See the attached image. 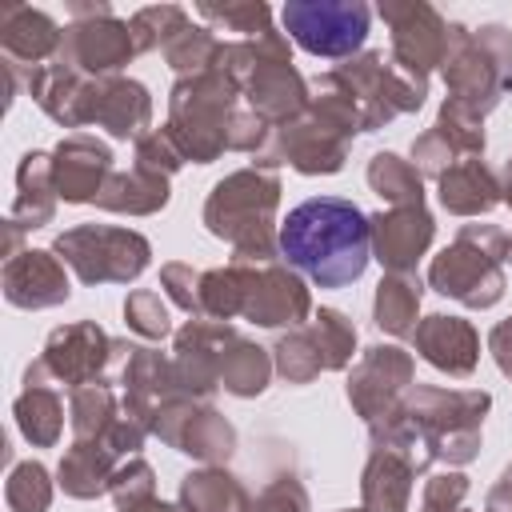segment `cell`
Instances as JSON below:
<instances>
[{"label": "cell", "mask_w": 512, "mask_h": 512, "mask_svg": "<svg viewBox=\"0 0 512 512\" xmlns=\"http://www.w3.org/2000/svg\"><path fill=\"white\" fill-rule=\"evenodd\" d=\"M240 264V260H236ZM244 268V300L240 316L260 328H300L312 316V296L296 268L272 264H240Z\"/></svg>", "instance_id": "2e32d148"}, {"label": "cell", "mask_w": 512, "mask_h": 512, "mask_svg": "<svg viewBox=\"0 0 512 512\" xmlns=\"http://www.w3.org/2000/svg\"><path fill=\"white\" fill-rule=\"evenodd\" d=\"M72 20L64 24L56 60L84 76H120V68L140 56L128 20L112 12V4H68Z\"/></svg>", "instance_id": "7c38bea8"}, {"label": "cell", "mask_w": 512, "mask_h": 512, "mask_svg": "<svg viewBox=\"0 0 512 512\" xmlns=\"http://www.w3.org/2000/svg\"><path fill=\"white\" fill-rule=\"evenodd\" d=\"M124 324H128L140 340H164V336L172 332V316H168L164 296L152 292V288L128 292V300H124Z\"/></svg>", "instance_id": "f6af8a7d"}, {"label": "cell", "mask_w": 512, "mask_h": 512, "mask_svg": "<svg viewBox=\"0 0 512 512\" xmlns=\"http://www.w3.org/2000/svg\"><path fill=\"white\" fill-rule=\"evenodd\" d=\"M492 408L484 388H432L412 384L396 412L368 424L372 444L396 448L412 460L416 472L440 464H468L480 452V424Z\"/></svg>", "instance_id": "6da1fadb"}, {"label": "cell", "mask_w": 512, "mask_h": 512, "mask_svg": "<svg viewBox=\"0 0 512 512\" xmlns=\"http://www.w3.org/2000/svg\"><path fill=\"white\" fill-rule=\"evenodd\" d=\"M376 16L392 28V60L404 72L428 80V72L444 64V56H448V20L432 4H424V0H380Z\"/></svg>", "instance_id": "5bb4252c"}, {"label": "cell", "mask_w": 512, "mask_h": 512, "mask_svg": "<svg viewBox=\"0 0 512 512\" xmlns=\"http://www.w3.org/2000/svg\"><path fill=\"white\" fill-rule=\"evenodd\" d=\"M420 472L412 468V460L396 448L372 444L368 464L360 472V496L368 512H408L412 504V480Z\"/></svg>", "instance_id": "f1b7e54d"}, {"label": "cell", "mask_w": 512, "mask_h": 512, "mask_svg": "<svg viewBox=\"0 0 512 512\" xmlns=\"http://www.w3.org/2000/svg\"><path fill=\"white\" fill-rule=\"evenodd\" d=\"M368 188L388 204V208H412L424 204V176L412 160L396 156V152H376L368 160Z\"/></svg>", "instance_id": "74e56055"}, {"label": "cell", "mask_w": 512, "mask_h": 512, "mask_svg": "<svg viewBox=\"0 0 512 512\" xmlns=\"http://www.w3.org/2000/svg\"><path fill=\"white\" fill-rule=\"evenodd\" d=\"M412 376H416L412 352H404L400 344H372L352 364L344 392H348V404L356 408V416L364 424H376L388 412H396V404L412 388Z\"/></svg>", "instance_id": "9a60e30c"}, {"label": "cell", "mask_w": 512, "mask_h": 512, "mask_svg": "<svg viewBox=\"0 0 512 512\" xmlns=\"http://www.w3.org/2000/svg\"><path fill=\"white\" fill-rule=\"evenodd\" d=\"M280 256L316 288H348L372 260V224L344 196H312L280 224Z\"/></svg>", "instance_id": "7a4b0ae2"}, {"label": "cell", "mask_w": 512, "mask_h": 512, "mask_svg": "<svg viewBox=\"0 0 512 512\" xmlns=\"http://www.w3.org/2000/svg\"><path fill=\"white\" fill-rule=\"evenodd\" d=\"M468 156H484V120L464 104L444 100L436 124L412 140V164L420 168V176L440 180L452 164Z\"/></svg>", "instance_id": "ffe728a7"}, {"label": "cell", "mask_w": 512, "mask_h": 512, "mask_svg": "<svg viewBox=\"0 0 512 512\" xmlns=\"http://www.w3.org/2000/svg\"><path fill=\"white\" fill-rule=\"evenodd\" d=\"M344 512H368V508H344Z\"/></svg>", "instance_id": "11a10c76"}, {"label": "cell", "mask_w": 512, "mask_h": 512, "mask_svg": "<svg viewBox=\"0 0 512 512\" xmlns=\"http://www.w3.org/2000/svg\"><path fill=\"white\" fill-rule=\"evenodd\" d=\"M216 68L240 88L248 108L272 128L300 116L312 100L308 80L292 64V48L284 32H268L256 40H224Z\"/></svg>", "instance_id": "5b68a950"}, {"label": "cell", "mask_w": 512, "mask_h": 512, "mask_svg": "<svg viewBox=\"0 0 512 512\" xmlns=\"http://www.w3.org/2000/svg\"><path fill=\"white\" fill-rule=\"evenodd\" d=\"M112 172V148L88 132H72L52 148V184L64 204H96Z\"/></svg>", "instance_id": "44dd1931"}, {"label": "cell", "mask_w": 512, "mask_h": 512, "mask_svg": "<svg viewBox=\"0 0 512 512\" xmlns=\"http://www.w3.org/2000/svg\"><path fill=\"white\" fill-rule=\"evenodd\" d=\"M180 396H188V392L176 376L172 356L132 344V352L124 356V372H120V408H124V416L136 420L144 432H152L160 412Z\"/></svg>", "instance_id": "ac0fdd59"}, {"label": "cell", "mask_w": 512, "mask_h": 512, "mask_svg": "<svg viewBox=\"0 0 512 512\" xmlns=\"http://www.w3.org/2000/svg\"><path fill=\"white\" fill-rule=\"evenodd\" d=\"M136 164L148 168V172H160V176H172L184 168V152L176 148V140L168 136V128H152L136 140Z\"/></svg>", "instance_id": "7dc6e473"}, {"label": "cell", "mask_w": 512, "mask_h": 512, "mask_svg": "<svg viewBox=\"0 0 512 512\" xmlns=\"http://www.w3.org/2000/svg\"><path fill=\"white\" fill-rule=\"evenodd\" d=\"M152 436H160L168 448L192 460H204V464H224L236 452V428L208 400H192V396L172 400L160 412Z\"/></svg>", "instance_id": "e0dca14e"}, {"label": "cell", "mask_w": 512, "mask_h": 512, "mask_svg": "<svg viewBox=\"0 0 512 512\" xmlns=\"http://www.w3.org/2000/svg\"><path fill=\"white\" fill-rule=\"evenodd\" d=\"M284 32L320 60H352L360 56L368 28H372V8L364 0H288L280 8Z\"/></svg>", "instance_id": "8fae6325"}, {"label": "cell", "mask_w": 512, "mask_h": 512, "mask_svg": "<svg viewBox=\"0 0 512 512\" xmlns=\"http://www.w3.org/2000/svg\"><path fill=\"white\" fill-rule=\"evenodd\" d=\"M116 512H184V508H180V504H168V500L148 496V500H136V504H128V508H116Z\"/></svg>", "instance_id": "f5cc1de1"}, {"label": "cell", "mask_w": 512, "mask_h": 512, "mask_svg": "<svg viewBox=\"0 0 512 512\" xmlns=\"http://www.w3.org/2000/svg\"><path fill=\"white\" fill-rule=\"evenodd\" d=\"M368 224H372V256L388 272H412L436 236V220L424 204L376 212V216H368Z\"/></svg>", "instance_id": "603a6c76"}, {"label": "cell", "mask_w": 512, "mask_h": 512, "mask_svg": "<svg viewBox=\"0 0 512 512\" xmlns=\"http://www.w3.org/2000/svg\"><path fill=\"white\" fill-rule=\"evenodd\" d=\"M196 12L212 24V32H236V40H256L276 32L272 28V8L264 0H240V4H212L200 0Z\"/></svg>", "instance_id": "ab89813d"}, {"label": "cell", "mask_w": 512, "mask_h": 512, "mask_svg": "<svg viewBox=\"0 0 512 512\" xmlns=\"http://www.w3.org/2000/svg\"><path fill=\"white\" fill-rule=\"evenodd\" d=\"M412 344L416 352L436 368V372H448V376H472L476 372V360H480V336L468 320L460 316H444V312H432L416 324L412 332Z\"/></svg>", "instance_id": "484cf974"}, {"label": "cell", "mask_w": 512, "mask_h": 512, "mask_svg": "<svg viewBox=\"0 0 512 512\" xmlns=\"http://www.w3.org/2000/svg\"><path fill=\"white\" fill-rule=\"evenodd\" d=\"M504 260H512V236L500 224H464L456 232V240L432 256L428 264V284L448 296L460 300L464 308H492L508 280H504Z\"/></svg>", "instance_id": "52a82bcc"}, {"label": "cell", "mask_w": 512, "mask_h": 512, "mask_svg": "<svg viewBox=\"0 0 512 512\" xmlns=\"http://www.w3.org/2000/svg\"><path fill=\"white\" fill-rule=\"evenodd\" d=\"M220 48H224V40H220L212 28L188 24L184 32H176V36L164 44V60H168L172 72H180V76H196V72L216 68Z\"/></svg>", "instance_id": "60d3db41"}, {"label": "cell", "mask_w": 512, "mask_h": 512, "mask_svg": "<svg viewBox=\"0 0 512 512\" xmlns=\"http://www.w3.org/2000/svg\"><path fill=\"white\" fill-rule=\"evenodd\" d=\"M116 468H120V456L104 440H72V448L64 452V460L56 468V480L68 496L96 500V496L108 492Z\"/></svg>", "instance_id": "1f68e13d"}, {"label": "cell", "mask_w": 512, "mask_h": 512, "mask_svg": "<svg viewBox=\"0 0 512 512\" xmlns=\"http://www.w3.org/2000/svg\"><path fill=\"white\" fill-rule=\"evenodd\" d=\"M508 380H512V372H508Z\"/></svg>", "instance_id": "9f6ffc18"}, {"label": "cell", "mask_w": 512, "mask_h": 512, "mask_svg": "<svg viewBox=\"0 0 512 512\" xmlns=\"http://www.w3.org/2000/svg\"><path fill=\"white\" fill-rule=\"evenodd\" d=\"M180 508L184 512H252V496L232 472H224L220 464H208L180 480Z\"/></svg>", "instance_id": "836d02e7"}, {"label": "cell", "mask_w": 512, "mask_h": 512, "mask_svg": "<svg viewBox=\"0 0 512 512\" xmlns=\"http://www.w3.org/2000/svg\"><path fill=\"white\" fill-rule=\"evenodd\" d=\"M132 344L128 340H112L96 320H72L64 328H52L48 340H44V352H40V364L48 372L52 384H64V388H84V384H96L104 380L108 364L128 356Z\"/></svg>", "instance_id": "4fadbf2b"}, {"label": "cell", "mask_w": 512, "mask_h": 512, "mask_svg": "<svg viewBox=\"0 0 512 512\" xmlns=\"http://www.w3.org/2000/svg\"><path fill=\"white\" fill-rule=\"evenodd\" d=\"M448 100L480 120L512 92V32L504 24H448V56L440 64Z\"/></svg>", "instance_id": "8992f818"}, {"label": "cell", "mask_w": 512, "mask_h": 512, "mask_svg": "<svg viewBox=\"0 0 512 512\" xmlns=\"http://www.w3.org/2000/svg\"><path fill=\"white\" fill-rule=\"evenodd\" d=\"M160 288H164V296H168L180 312L200 316V272H196L192 264H180V260L164 264V268H160Z\"/></svg>", "instance_id": "c3c4849f"}, {"label": "cell", "mask_w": 512, "mask_h": 512, "mask_svg": "<svg viewBox=\"0 0 512 512\" xmlns=\"http://www.w3.org/2000/svg\"><path fill=\"white\" fill-rule=\"evenodd\" d=\"M4 500L12 512H48L52 504V480H48V468L40 460H24L8 472V484H4Z\"/></svg>", "instance_id": "ee69618b"}, {"label": "cell", "mask_w": 512, "mask_h": 512, "mask_svg": "<svg viewBox=\"0 0 512 512\" xmlns=\"http://www.w3.org/2000/svg\"><path fill=\"white\" fill-rule=\"evenodd\" d=\"M420 296H424V284L416 272H388L380 284H376V300H372V320L380 332L388 336H412L416 332V312H420Z\"/></svg>", "instance_id": "e575fe53"}, {"label": "cell", "mask_w": 512, "mask_h": 512, "mask_svg": "<svg viewBox=\"0 0 512 512\" xmlns=\"http://www.w3.org/2000/svg\"><path fill=\"white\" fill-rule=\"evenodd\" d=\"M108 492H112L116 508H128V504H136V500L156 496V472H152V464H148L144 456H128V460H120V468H116Z\"/></svg>", "instance_id": "bcb514c9"}, {"label": "cell", "mask_w": 512, "mask_h": 512, "mask_svg": "<svg viewBox=\"0 0 512 512\" xmlns=\"http://www.w3.org/2000/svg\"><path fill=\"white\" fill-rule=\"evenodd\" d=\"M12 416H16V428L24 432V440L32 448H52L64 432V400L60 392L48 384V372L40 360H32L24 368V388L12 404Z\"/></svg>", "instance_id": "83f0119b"}, {"label": "cell", "mask_w": 512, "mask_h": 512, "mask_svg": "<svg viewBox=\"0 0 512 512\" xmlns=\"http://www.w3.org/2000/svg\"><path fill=\"white\" fill-rule=\"evenodd\" d=\"M488 512H512V464L500 472V480L488 492Z\"/></svg>", "instance_id": "816d5d0a"}, {"label": "cell", "mask_w": 512, "mask_h": 512, "mask_svg": "<svg viewBox=\"0 0 512 512\" xmlns=\"http://www.w3.org/2000/svg\"><path fill=\"white\" fill-rule=\"evenodd\" d=\"M124 408L116 404V392L108 380L72 388L68 396V420H72V436L76 440H108V432L120 424Z\"/></svg>", "instance_id": "8d00e7d4"}, {"label": "cell", "mask_w": 512, "mask_h": 512, "mask_svg": "<svg viewBox=\"0 0 512 512\" xmlns=\"http://www.w3.org/2000/svg\"><path fill=\"white\" fill-rule=\"evenodd\" d=\"M276 364H272V348H260L256 340L248 336H236L224 352V364H220V388L240 396V400H252L268 388Z\"/></svg>", "instance_id": "d590c367"}, {"label": "cell", "mask_w": 512, "mask_h": 512, "mask_svg": "<svg viewBox=\"0 0 512 512\" xmlns=\"http://www.w3.org/2000/svg\"><path fill=\"white\" fill-rule=\"evenodd\" d=\"M60 36H64V28H56V20L32 4H4L0 8V52H4L8 68L32 72V68L56 60Z\"/></svg>", "instance_id": "d4e9b609"}, {"label": "cell", "mask_w": 512, "mask_h": 512, "mask_svg": "<svg viewBox=\"0 0 512 512\" xmlns=\"http://www.w3.org/2000/svg\"><path fill=\"white\" fill-rule=\"evenodd\" d=\"M236 336H240V328H232L228 320H208V316H192L176 332L172 364H176V376L192 400H212V392L220 388L224 352Z\"/></svg>", "instance_id": "d6986e66"}, {"label": "cell", "mask_w": 512, "mask_h": 512, "mask_svg": "<svg viewBox=\"0 0 512 512\" xmlns=\"http://www.w3.org/2000/svg\"><path fill=\"white\" fill-rule=\"evenodd\" d=\"M436 196L440 208L452 216H484L500 204V180L480 156H468L436 180Z\"/></svg>", "instance_id": "f546056e"}, {"label": "cell", "mask_w": 512, "mask_h": 512, "mask_svg": "<svg viewBox=\"0 0 512 512\" xmlns=\"http://www.w3.org/2000/svg\"><path fill=\"white\" fill-rule=\"evenodd\" d=\"M168 196H172L168 176L132 164V168L108 176L104 192L96 196V208H104V212H124V216H152V212H160V208L168 204Z\"/></svg>", "instance_id": "d6a6232c"}, {"label": "cell", "mask_w": 512, "mask_h": 512, "mask_svg": "<svg viewBox=\"0 0 512 512\" xmlns=\"http://www.w3.org/2000/svg\"><path fill=\"white\" fill-rule=\"evenodd\" d=\"M240 88L220 72H196L180 76L168 92V136L192 164H212L228 152V128L236 116Z\"/></svg>", "instance_id": "ba28073f"}, {"label": "cell", "mask_w": 512, "mask_h": 512, "mask_svg": "<svg viewBox=\"0 0 512 512\" xmlns=\"http://www.w3.org/2000/svg\"><path fill=\"white\" fill-rule=\"evenodd\" d=\"M308 328L316 332V344L324 352V368L328 372H340L352 364V352H356V324L340 312V308H320L312 312Z\"/></svg>", "instance_id": "b9f144b4"}, {"label": "cell", "mask_w": 512, "mask_h": 512, "mask_svg": "<svg viewBox=\"0 0 512 512\" xmlns=\"http://www.w3.org/2000/svg\"><path fill=\"white\" fill-rule=\"evenodd\" d=\"M92 80L96 76H84L60 60H48L40 68H32L24 76V88L28 96L64 128H80L88 124V92H92Z\"/></svg>", "instance_id": "4316f807"}, {"label": "cell", "mask_w": 512, "mask_h": 512, "mask_svg": "<svg viewBox=\"0 0 512 512\" xmlns=\"http://www.w3.org/2000/svg\"><path fill=\"white\" fill-rule=\"evenodd\" d=\"M332 76L352 96L364 132H376V128H384L388 120H396L404 112H420L424 96H428V80L404 72L384 52H360V56L336 64Z\"/></svg>", "instance_id": "9c48e42d"}, {"label": "cell", "mask_w": 512, "mask_h": 512, "mask_svg": "<svg viewBox=\"0 0 512 512\" xmlns=\"http://www.w3.org/2000/svg\"><path fill=\"white\" fill-rule=\"evenodd\" d=\"M496 180H500V200L512 208V156L500 164V172H496Z\"/></svg>", "instance_id": "db71d44e"}, {"label": "cell", "mask_w": 512, "mask_h": 512, "mask_svg": "<svg viewBox=\"0 0 512 512\" xmlns=\"http://www.w3.org/2000/svg\"><path fill=\"white\" fill-rule=\"evenodd\" d=\"M192 20H188V12L180 8V4H148V8H140L132 20H128V28H132V40H136V52H164V44L176 36V32H184Z\"/></svg>", "instance_id": "7bdbcfd3"}, {"label": "cell", "mask_w": 512, "mask_h": 512, "mask_svg": "<svg viewBox=\"0 0 512 512\" xmlns=\"http://www.w3.org/2000/svg\"><path fill=\"white\" fill-rule=\"evenodd\" d=\"M464 496H468V476L464 472H436L424 484L420 512H468Z\"/></svg>", "instance_id": "681fc988"}, {"label": "cell", "mask_w": 512, "mask_h": 512, "mask_svg": "<svg viewBox=\"0 0 512 512\" xmlns=\"http://www.w3.org/2000/svg\"><path fill=\"white\" fill-rule=\"evenodd\" d=\"M152 120V96L140 80L96 76L88 92V124L104 128L116 140H140Z\"/></svg>", "instance_id": "cb8c5ba5"}, {"label": "cell", "mask_w": 512, "mask_h": 512, "mask_svg": "<svg viewBox=\"0 0 512 512\" xmlns=\"http://www.w3.org/2000/svg\"><path fill=\"white\" fill-rule=\"evenodd\" d=\"M252 512H308V492L296 476H276L252 500Z\"/></svg>", "instance_id": "f907efd6"}, {"label": "cell", "mask_w": 512, "mask_h": 512, "mask_svg": "<svg viewBox=\"0 0 512 512\" xmlns=\"http://www.w3.org/2000/svg\"><path fill=\"white\" fill-rule=\"evenodd\" d=\"M4 300L12 308H24V312H40V308H56L72 296L68 288V272H64V260L48 248H28L12 260H4Z\"/></svg>", "instance_id": "7402d4cb"}, {"label": "cell", "mask_w": 512, "mask_h": 512, "mask_svg": "<svg viewBox=\"0 0 512 512\" xmlns=\"http://www.w3.org/2000/svg\"><path fill=\"white\" fill-rule=\"evenodd\" d=\"M280 176L268 168H236L212 184L204 200V228L232 248L240 264H272L280 256Z\"/></svg>", "instance_id": "277c9868"}, {"label": "cell", "mask_w": 512, "mask_h": 512, "mask_svg": "<svg viewBox=\"0 0 512 512\" xmlns=\"http://www.w3.org/2000/svg\"><path fill=\"white\" fill-rule=\"evenodd\" d=\"M272 364H276V372H280L288 384H312L320 372H328V368H324V352H320V344H316V332H312L308 324L288 328V332L272 344Z\"/></svg>", "instance_id": "f35d334b"}, {"label": "cell", "mask_w": 512, "mask_h": 512, "mask_svg": "<svg viewBox=\"0 0 512 512\" xmlns=\"http://www.w3.org/2000/svg\"><path fill=\"white\" fill-rule=\"evenodd\" d=\"M52 252L76 272L80 284H132L152 256V244L132 228L76 224L52 240Z\"/></svg>", "instance_id": "30bf717a"}, {"label": "cell", "mask_w": 512, "mask_h": 512, "mask_svg": "<svg viewBox=\"0 0 512 512\" xmlns=\"http://www.w3.org/2000/svg\"><path fill=\"white\" fill-rule=\"evenodd\" d=\"M56 184H52V152H24L16 168V200L8 220H16L24 232L44 228L56 216Z\"/></svg>", "instance_id": "4dcf8cb0"}, {"label": "cell", "mask_w": 512, "mask_h": 512, "mask_svg": "<svg viewBox=\"0 0 512 512\" xmlns=\"http://www.w3.org/2000/svg\"><path fill=\"white\" fill-rule=\"evenodd\" d=\"M308 92H312L308 108L272 128L268 144L252 160L256 168L276 172V164H292L304 176H332L344 168L352 136L364 132L360 112L344 92V84L332 76V68L308 80Z\"/></svg>", "instance_id": "3957f363"}]
</instances>
